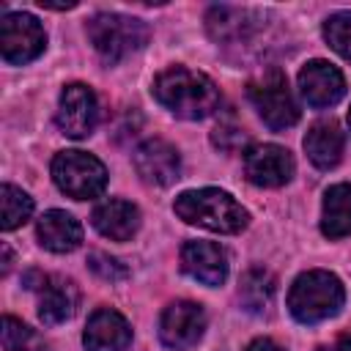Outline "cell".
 Here are the masks:
<instances>
[{"label": "cell", "mask_w": 351, "mask_h": 351, "mask_svg": "<svg viewBox=\"0 0 351 351\" xmlns=\"http://www.w3.org/2000/svg\"><path fill=\"white\" fill-rule=\"evenodd\" d=\"M321 233L326 239L351 236V184L340 181L324 192L321 206Z\"/></svg>", "instance_id": "cell-19"}, {"label": "cell", "mask_w": 351, "mask_h": 351, "mask_svg": "<svg viewBox=\"0 0 351 351\" xmlns=\"http://www.w3.org/2000/svg\"><path fill=\"white\" fill-rule=\"evenodd\" d=\"M93 228L110 239V241H129L137 230H140V208L129 200H118L110 197L104 203H99L90 214Z\"/></svg>", "instance_id": "cell-15"}, {"label": "cell", "mask_w": 351, "mask_h": 351, "mask_svg": "<svg viewBox=\"0 0 351 351\" xmlns=\"http://www.w3.org/2000/svg\"><path fill=\"white\" fill-rule=\"evenodd\" d=\"M324 38L326 44L343 55L346 60H351V11H337L324 22Z\"/></svg>", "instance_id": "cell-24"}, {"label": "cell", "mask_w": 351, "mask_h": 351, "mask_svg": "<svg viewBox=\"0 0 351 351\" xmlns=\"http://www.w3.org/2000/svg\"><path fill=\"white\" fill-rule=\"evenodd\" d=\"M47 47V33L33 14L14 11L0 19V55L11 66L36 60Z\"/></svg>", "instance_id": "cell-7"}, {"label": "cell", "mask_w": 351, "mask_h": 351, "mask_svg": "<svg viewBox=\"0 0 351 351\" xmlns=\"http://www.w3.org/2000/svg\"><path fill=\"white\" fill-rule=\"evenodd\" d=\"M181 269L192 280L214 288V285H222L228 277V255L219 244L195 239L181 247Z\"/></svg>", "instance_id": "cell-14"}, {"label": "cell", "mask_w": 351, "mask_h": 351, "mask_svg": "<svg viewBox=\"0 0 351 351\" xmlns=\"http://www.w3.org/2000/svg\"><path fill=\"white\" fill-rule=\"evenodd\" d=\"M30 214H33V197L14 184H3L0 186V228L14 230L25 225Z\"/></svg>", "instance_id": "cell-21"}, {"label": "cell", "mask_w": 351, "mask_h": 351, "mask_svg": "<svg viewBox=\"0 0 351 351\" xmlns=\"http://www.w3.org/2000/svg\"><path fill=\"white\" fill-rule=\"evenodd\" d=\"M271 296H274V277H271V271H266L261 266L244 271V277L239 282V299H241L244 310L261 313V310H266Z\"/></svg>", "instance_id": "cell-20"}, {"label": "cell", "mask_w": 351, "mask_h": 351, "mask_svg": "<svg viewBox=\"0 0 351 351\" xmlns=\"http://www.w3.org/2000/svg\"><path fill=\"white\" fill-rule=\"evenodd\" d=\"M8 269H11V250L8 244H3V274H8Z\"/></svg>", "instance_id": "cell-28"}, {"label": "cell", "mask_w": 351, "mask_h": 351, "mask_svg": "<svg viewBox=\"0 0 351 351\" xmlns=\"http://www.w3.org/2000/svg\"><path fill=\"white\" fill-rule=\"evenodd\" d=\"M343 145H346V137H343L337 121H332V118L329 121H315L304 134L307 159L318 170H332L343 159Z\"/></svg>", "instance_id": "cell-17"}, {"label": "cell", "mask_w": 351, "mask_h": 351, "mask_svg": "<svg viewBox=\"0 0 351 351\" xmlns=\"http://www.w3.org/2000/svg\"><path fill=\"white\" fill-rule=\"evenodd\" d=\"M60 132L66 137L82 140L96 129L99 121V101L93 88H88L85 82H71L60 90V101H58V115H55Z\"/></svg>", "instance_id": "cell-9"}, {"label": "cell", "mask_w": 351, "mask_h": 351, "mask_svg": "<svg viewBox=\"0 0 351 351\" xmlns=\"http://www.w3.org/2000/svg\"><path fill=\"white\" fill-rule=\"evenodd\" d=\"M206 332V310L197 302H170L159 315V340L173 351L192 348Z\"/></svg>", "instance_id": "cell-8"}, {"label": "cell", "mask_w": 351, "mask_h": 351, "mask_svg": "<svg viewBox=\"0 0 351 351\" xmlns=\"http://www.w3.org/2000/svg\"><path fill=\"white\" fill-rule=\"evenodd\" d=\"M154 99L176 118L200 121L219 107V88L203 71L186 66H170L154 77Z\"/></svg>", "instance_id": "cell-1"}, {"label": "cell", "mask_w": 351, "mask_h": 351, "mask_svg": "<svg viewBox=\"0 0 351 351\" xmlns=\"http://www.w3.org/2000/svg\"><path fill=\"white\" fill-rule=\"evenodd\" d=\"M88 266H90L93 274H99L101 280H110V282H112V280H123V277L129 274L121 261H115V258H110V255H104V252H90Z\"/></svg>", "instance_id": "cell-25"}, {"label": "cell", "mask_w": 351, "mask_h": 351, "mask_svg": "<svg viewBox=\"0 0 351 351\" xmlns=\"http://www.w3.org/2000/svg\"><path fill=\"white\" fill-rule=\"evenodd\" d=\"M293 170H296L293 156L282 145L261 143V145L247 148L244 154V173L255 186H266V189L282 186L291 181Z\"/></svg>", "instance_id": "cell-10"}, {"label": "cell", "mask_w": 351, "mask_h": 351, "mask_svg": "<svg viewBox=\"0 0 351 351\" xmlns=\"http://www.w3.org/2000/svg\"><path fill=\"white\" fill-rule=\"evenodd\" d=\"M77 288L71 280H63V277H47L41 291H38V318L49 326L55 324H63L74 315L77 310Z\"/></svg>", "instance_id": "cell-18"}, {"label": "cell", "mask_w": 351, "mask_h": 351, "mask_svg": "<svg viewBox=\"0 0 351 351\" xmlns=\"http://www.w3.org/2000/svg\"><path fill=\"white\" fill-rule=\"evenodd\" d=\"M134 170L151 186H170L181 173V156L173 143L151 137L134 151Z\"/></svg>", "instance_id": "cell-11"}, {"label": "cell", "mask_w": 351, "mask_h": 351, "mask_svg": "<svg viewBox=\"0 0 351 351\" xmlns=\"http://www.w3.org/2000/svg\"><path fill=\"white\" fill-rule=\"evenodd\" d=\"M299 93L310 107H332L346 93V77L329 60H310L299 71Z\"/></svg>", "instance_id": "cell-12"}, {"label": "cell", "mask_w": 351, "mask_h": 351, "mask_svg": "<svg viewBox=\"0 0 351 351\" xmlns=\"http://www.w3.org/2000/svg\"><path fill=\"white\" fill-rule=\"evenodd\" d=\"M173 211L184 222L214 230V233H241L250 225L247 208L233 195H228L225 189H217V186L181 192L173 203Z\"/></svg>", "instance_id": "cell-2"}, {"label": "cell", "mask_w": 351, "mask_h": 351, "mask_svg": "<svg viewBox=\"0 0 351 351\" xmlns=\"http://www.w3.org/2000/svg\"><path fill=\"white\" fill-rule=\"evenodd\" d=\"M88 38L107 63H118L123 55L140 49L148 41L145 22L123 14H96L88 22Z\"/></svg>", "instance_id": "cell-6"}, {"label": "cell", "mask_w": 351, "mask_h": 351, "mask_svg": "<svg viewBox=\"0 0 351 351\" xmlns=\"http://www.w3.org/2000/svg\"><path fill=\"white\" fill-rule=\"evenodd\" d=\"M346 302V288L337 274L310 269L299 274L288 291V310L299 324H318L335 318Z\"/></svg>", "instance_id": "cell-3"}, {"label": "cell", "mask_w": 351, "mask_h": 351, "mask_svg": "<svg viewBox=\"0 0 351 351\" xmlns=\"http://www.w3.org/2000/svg\"><path fill=\"white\" fill-rule=\"evenodd\" d=\"M52 181L74 200L99 197L107 186V167L88 151H60L52 159Z\"/></svg>", "instance_id": "cell-5"}, {"label": "cell", "mask_w": 351, "mask_h": 351, "mask_svg": "<svg viewBox=\"0 0 351 351\" xmlns=\"http://www.w3.org/2000/svg\"><path fill=\"white\" fill-rule=\"evenodd\" d=\"M318 351H351V332H343L332 346H324Z\"/></svg>", "instance_id": "cell-27"}, {"label": "cell", "mask_w": 351, "mask_h": 351, "mask_svg": "<svg viewBox=\"0 0 351 351\" xmlns=\"http://www.w3.org/2000/svg\"><path fill=\"white\" fill-rule=\"evenodd\" d=\"M348 123H351V110H348Z\"/></svg>", "instance_id": "cell-29"}, {"label": "cell", "mask_w": 351, "mask_h": 351, "mask_svg": "<svg viewBox=\"0 0 351 351\" xmlns=\"http://www.w3.org/2000/svg\"><path fill=\"white\" fill-rule=\"evenodd\" d=\"M247 96L261 121L274 132H282L299 121V104L288 88V77L280 69H266L263 74L250 80Z\"/></svg>", "instance_id": "cell-4"}, {"label": "cell", "mask_w": 351, "mask_h": 351, "mask_svg": "<svg viewBox=\"0 0 351 351\" xmlns=\"http://www.w3.org/2000/svg\"><path fill=\"white\" fill-rule=\"evenodd\" d=\"M206 27H208L211 38H217V41H233L247 27V11L230 8V5H214L206 14Z\"/></svg>", "instance_id": "cell-22"}, {"label": "cell", "mask_w": 351, "mask_h": 351, "mask_svg": "<svg viewBox=\"0 0 351 351\" xmlns=\"http://www.w3.org/2000/svg\"><path fill=\"white\" fill-rule=\"evenodd\" d=\"M3 348L5 351H44V340L14 315L3 318Z\"/></svg>", "instance_id": "cell-23"}, {"label": "cell", "mask_w": 351, "mask_h": 351, "mask_svg": "<svg viewBox=\"0 0 351 351\" xmlns=\"http://www.w3.org/2000/svg\"><path fill=\"white\" fill-rule=\"evenodd\" d=\"M38 244L49 252H71L82 244V225L63 208H49L36 225Z\"/></svg>", "instance_id": "cell-16"}, {"label": "cell", "mask_w": 351, "mask_h": 351, "mask_svg": "<svg viewBox=\"0 0 351 351\" xmlns=\"http://www.w3.org/2000/svg\"><path fill=\"white\" fill-rule=\"evenodd\" d=\"M82 343L85 351H126L132 343V326L118 310L99 307L85 324Z\"/></svg>", "instance_id": "cell-13"}, {"label": "cell", "mask_w": 351, "mask_h": 351, "mask_svg": "<svg viewBox=\"0 0 351 351\" xmlns=\"http://www.w3.org/2000/svg\"><path fill=\"white\" fill-rule=\"evenodd\" d=\"M247 351H285V348L277 346L271 337H255V340L247 346Z\"/></svg>", "instance_id": "cell-26"}]
</instances>
